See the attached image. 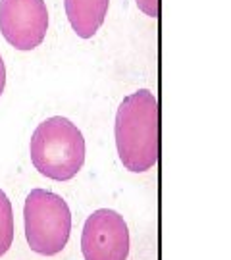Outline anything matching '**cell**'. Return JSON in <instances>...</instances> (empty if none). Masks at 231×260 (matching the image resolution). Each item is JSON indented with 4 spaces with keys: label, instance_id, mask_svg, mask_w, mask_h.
Listing matches in <instances>:
<instances>
[{
    "label": "cell",
    "instance_id": "1",
    "mask_svg": "<svg viewBox=\"0 0 231 260\" xmlns=\"http://www.w3.org/2000/svg\"><path fill=\"white\" fill-rule=\"evenodd\" d=\"M116 149L129 172L151 170L160 155V108L149 89H139L116 114Z\"/></svg>",
    "mask_w": 231,
    "mask_h": 260
},
{
    "label": "cell",
    "instance_id": "2",
    "mask_svg": "<svg viewBox=\"0 0 231 260\" xmlns=\"http://www.w3.org/2000/svg\"><path fill=\"white\" fill-rule=\"evenodd\" d=\"M29 153L39 174L54 182H68L85 164V139L68 118L54 116L33 131Z\"/></svg>",
    "mask_w": 231,
    "mask_h": 260
},
{
    "label": "cell",
    "instance_id": "3",
    "mask_svg": "<svg viewBox=\"0 0 231 260\" xmlns=\"http://www.w3.org/2000/svg\"><path fill=\"white\" fill-rule=\"evenodd\" d=\"M24 218L31 251L43 257H54L64 251L72 234V212L60 195L33 189L26 199Z\"/></svg>",
    "mask_w": 231,
    "mask_h": 260
},
{
    "label": "cell",
    "instance_id": "4",
    "mask_svg": "<svg viewBox=\"0 0 231 260\" xmlns=\"http://www.w3.org/2000/svg\"><path fill=\"white\" fill-rule=\"evenodd\" d=\"M49 29L45 0H0V33L18 51L37 49Z\"/></svg>",
    "mask_w": 231,
    "mask_h": 260
},
{
    "label": "cell",
    "instance_id": "5",
    "mask_svg": "<svg viewBox=\"0 0 231 260\" xmlns=\"http://www.w3.org/2000/svg\"><path fill=\"white\" fill-rule=\"evenodd\" d=\"M81 251L85 260H128L129 232L124 216L108 208L93 212L83 226Z\"/></svg>",
    "mask_w": 231,
    "mask_h": 260
},
{
    "label": "cell",
    "instance_id": "6",
    "mask_svg": "<svg viewBox=\"0 0 231 260\" xmlns=\"http://www.w3.org/2000/svg\"><path fill=\"white\" fill-rule=\"evenodd\" d=\"M110 0H64L66 16L81 39H91L106 20Z\"/></svg>",
    "mask_w": 231,
    "mask_h": 260
},
{
    "label": "cell",
    "instance_id": "7",
    "mask_svg": "<svg viewBox=\"0 0 231 260\" xmlns=\"http://www.w3.org/2000/svg\"><path fill=\"white\" fill-rule=\"evenodd\" d=\"M14 241V212L6 193L0 191V257H4Z\"/></svg>",
    "mask_w": 231,
    "mask_h": 260
},
{
    "label": "cell",
    "instance_id": "8",
    "mask_svg": "<svg viewBox=\"0 0 231 260\" xmlns=\"http://www.w3.org/2000/svg\"><path fill=\"white\" fill-rule=\"evenodd\" d=\"M139 10L145 12L149 18H158L160 16V0H135Z\"/></svg>",
    "mask_w": 231,
    "mask_h": 260
},
{
    "label": "cell",
    "instance_id": "9",
    "mask_svg": "<svg viewBox=\"0 0 231 260\" xmlns=\"http://www.w3.org/2000/svg\"><path fill=\"white\" fill-rule=\"evenodd\" d=\"M4 85H6V68H4V60L0 56V97L4 93Z\"/></svg>",
    "mask_w": 231,
    "mask_h": 260
}]
</instances>
